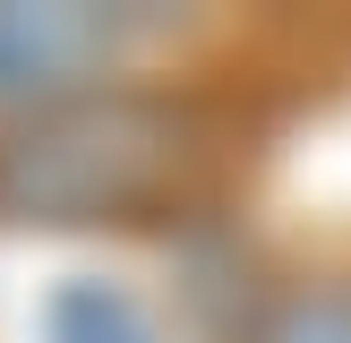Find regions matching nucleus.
I'll list each match as a JSON object with an SVG mask.
<instances>
[{"label":"nucleus","instance_id":"nucleus-3","mask_svg":"<svg viewBox=\"0 0 351 343\" xmlns=\"http://www.w3.org/2000/svg\"><path fill=\"white\" fill-rule=\"evenodd\" d=\"M43 343H163V326L120 283H60L43 309Z\"/></svg>","mask_w":351,"mask_h":343},{"label":"nucleus","instance_id":"nucleus-4","mask_svg":"<svg viewBox=\"0 0 351 343\" xmlns=\"http://www.w3.org/2000/svg\"><path fill=\"white\" fill-rule=\"evenodd\" d=\"M257 343H351V292H291V300H274Z\"/></svg>","mask_w":351,"mask_h":343},{"label":"nucleus","instance_id":"nucleus-2","mask_svg":"<svg viewBox=\"0 0 351 343\" xmlns=\"http://www.w3.org/2000/svg\"><path fill=\"white\" fill-rule=\"evenodd\" d=\"M146 17L129 9H77V0H51V9H26V0H0V103H69L95 95V78L137 43Z\"/></svg>","mask_w":351,"mask_h":343},{"label":"nucleus","instance_id":"nucleus-1","mask_svg":"<svg viewBox=\"0 0 351 343\" xmlns=\"http://www.w3.org/2000/svg\"><path fill=\"white\" fill-rule=\"evenodd\" d=\"M206 163L215 129L189 103L146 86H95L0 129V223L26 232L154 223L197 198Z\"/></svg>","mask_w":351,"mask_h":343}]
</instances>
